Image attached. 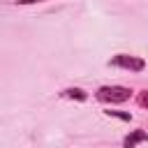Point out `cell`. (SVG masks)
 <instances>
[{"label":"cell","instance_id":"8992f818","mask_svg":"<svg viewBox=\"0 0 148 148\" xmlns=\"http://www.w3.org/2000/svg\"><path fill=\"white\" fill-rule=\"evenodd\" d=\"M136 102H139V106H143V109H148V88L139 92V97H136Z\"/></svg>","mask_w":148,"mask_h":148},{"label":"cell","instance_id":"7a4b0ae2","mask_svg":"<svg viewBox=\"0 0 148 148\" xmlns=\"http://www.w3.org/2000/svg\"><path fill=\"white\" fill-rule=\"evenodd\" d=\"M106 65L118 67V69H127V72H143L146 69V60L139 56H130V53H116L113 58H109Z\"/></svg>","mask_w":148,"mask_h":148},{"label":"cell","instance_id":"52a82bcc","mask_svg":"<svg viewBox=\"0 0 148 148\" xmlns=\"http://www.w3.org/2000/svg\"><path fill=\"white\" fill-rule=\"evenodd\" d=\"M16 5H23V7H28V5H37V2H46V0H14Z\"/></svg>","mask_w":148,"mask_h":148},{"label":"cell","instance_id":"5b68a950","mask_svg":"<svg viewBox=\"0 0 148 148\" xmlns=\"http://www.w3.org/2000/svg\"><path fill=\"white\" fill-rule=\"evenodd\" d=\"M104 116H109V118H116V120H123V123H130L132 120V113L130 111H120V109H104Z\"/></svg>","mask_w":148,"mask_h":148},{"label":"cell","instance_id":"6da1fadb","mask_svg":"<svg viewBox=\"0 0 148 148\" xmlns=\"http://www.w3.org/2000/svg\"><path fill=\"white\" fill-rule=\"evenodd\" d=\"M132 88H127V86H102L99 90H97V99L99 102H109V104H123V102H127L130 97H132Z\"/></svg>","mask_w":148,"mask_h":148},{"label":"cell","instance_id":"3957f363","mask_svg":"<svg viewBox=\"0 0 148 148\" xmlns=\"http://www.w3.org/2000/svg\"><path fill=\"white\" fill-rule=\"evenodd\" d=\"M139 143H148V132L146 130H132L125 139H123V146L125 148H134Z\"/></svg>","mask_w":148,"mask_h":148},{"label":"cell","instance_id":"277c9868","mask_svg":"<svg viewBox=\"0 0 148 148\" xmlns=\"http://www.w3.org/2000/svg\"><path fill=\"white\" fill-rule=\"evenodd\" d=\"M60 97H65V99H76V102H86V99H88V92H86L83 88H79V86H69V88L60 90Z\"/></svg>","mask_w":148,"mask_h":148}]
</instances>
